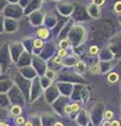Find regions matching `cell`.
I'll return each instance as SVG.
<instances>
[{"label": "cell", "instance_id": "obj_3", "mask_svg": "<svg viewBox=\"0 0 121 126\" xmlns=\"http://www.w3.org/2000/svg\"><path fill=\"white\" fill-rule=\"evenodd\" d=\"M37 34H38V36L42 38V39H46L49 37V31L46 30V29H40V30H38L37 32Z\"/></svg>", "mask_w": 121, "mask_h": 126}, {"label": "cell", "instance_id": "obj_14", "mask_svg": "<svg viewBox=\"0 0 121 126\" xmlns=\"http://www.w3.org/2000/svg\"><path fill=\"white\" fill-rule=\"evenodd\" d=\"M46 77L54 78V77H55V73H54L53 70H46Z\"/></svg>", "mask_w": 121, "mask_h": 126}, {"label": "cell", "instance_id": "obj_13", "mask_svg": "<svg viewBox=\"0 0 121 126\" xmlns=\"http://www.w3.org/2000/svg\"><path fill=\"white\" fill-rule=\"evenodd\" d=\"M93 3L95 5H97V6H100V5H102L104 3V0H93Z\"/></svg>", "mask_w": 121, "mask_h": 126}, {"label": "cell", "instance_id": "obj_19", "mask_svg": "<svg viewBox=\"0 0 121 126\" xmlns=\"http://www.w3.org/2000/svg\"><path fill=\"white\" fill-rule=\"evenodd\" d=\"M0 126H10V125L5 123V122H0Z\"/></svg>", "mask_w": 121, "mask_h": 126}, {"label": "cell", "instance_id": "obj_15", "mask_svg": "<svg viewBox=\"0 0 121 126\" xmlns=\"http://www.w3.org/2000/svg\"><path fill=\"white\" fill-rule=\"evenodd\" d=\"M64 111L66 113H69V112H72V109H71V105H66L65 107H64Z\"/></svg>", "mask_w": 121, "mask_h": 126}, {"label": "cell", "instance_id": "obj_4", "mask_svg": "<svg viewBox=\"0 0 121 126\" xmlns=\"http://www.w3.org/2000/svg\"><path fill=\"white\" fill-rule=\"evenodd\" d=\"M91 73L92 74H99L100 73V65L99 64H95L91 67Z\"/></svg>", "mask_w": 121, "mask_h": 126}, {"label": "cell", "instance_id": "obj_16", "mask_svg": "<svg viewBox=\"0 0 121 126\" xmlns=\"http://www.w3.org/2000/svg\"><path fill=\"white\" fill-rule=\"evenodd\" d=\"M111 126H120V122L117 120L113 121V122H111Z\"/></svg>", "mask_w": 121, "mask_h": 126}, {"label": "cell", "instance_id": "obj_9", "mask_svg": "<svg viewBox=\"0 0 121 126\" xmlns=\"http://www.w3.org/2000/svg\"><path fill=\"white\" fill-rule=\"evenodd\" d=\"M71 109H72V111H78L80 109V105L78 103H73L71 105Z\"/></svg>", "mask_w": 121, "mask_h": 126}, {"label": "cell", "instance_id": "obj_8", "mask_svg": "<svg viewBox=\"0 0 121 126\" xmlns=\"http://www.w3.org/2000/svg\"><path fill=\"white\" fill-rule=\"evenodd\" d=\"M43 45V43H42L41 39H36V40L34 41V46L36 47V48H39V47H41Z\"/></svg>", "mask_w": 121, "mask_h": 126}, {"label": "cell", "instance_id": "obj_6", "mask_svg": "<svg viewBox=\"0 0 121 126\" xmlns=\"http://www.w3.org/2000/svg\"><path fill=\"white\" fill-rule=\"evenodd\" d=\"M114 10L117 14H121V1H118L114 6Z\"/></svg>", "mask_w": 121, "mask_h": 126}, {"label": "cell", "instance_id": "obj_21", "mask_svg": "<svg viewBox=\"0 0 121 126\" xmlns=\"http://www.w3.org/2000/svg\"><path fill=\"white\" fill-rule=\"evenodd\" d=\"M54 126H63V124L60 123V122H57V123H56L55 125H54Z\"/></svg>", "mask_w": 121, "mask_h": 126}, {"label": "cell", "instance_id": "obj_18", "mask_svg": "<svg viewBox=\"0 0 121 126\" xmlns=\"http://www.w3.org/2000/svg\"><path fill=\"white\" fill-rule=\"evenodd\" d=\"M102 126H111V122H108V121H105V122H103Z\"/></svg>", "mask_w": 121, "mask_h": 126}, {"label": "cell", "instance_id": "obj_20", "mask_svg": "<svg viewBox=\"0 0 121 126\" xmlns=\"http://www.w3.org/2000/svg\"><path fill=\"white\" fill-rule=\"evenodd\" d=\"M25 126H34V125H33L32 122H26V123H25Z\"/></svg>", "mask_w": 121, "mask_h": 126}, {"label": "cell", "instance_id": "obj_7", "mask_svg": "<svg viewBox=\"0 0 121 126\" xmlns=\"http://www.w3.org/2000/svg\"><path fill=\"white\" fill-rule=\"evenodd\" d=\"M98 50H99V48L96 45L89 47V54H91V55H96L97 53H98Z\"/></svg>", "mask_w": 121, "mask_h": 126}, {"label": "cell", "instance_id": "obj_11", "mask_svg": "<svg viewBox=\"0 0 121 126\" xmlns=\"http://www.w3.org/2000/svg\"><path fill=\"white\" fill-rule=\"evenodd\" d=\"M59 45H60L61 48H64L65 46L69 45V40H62V41L59 43Z\"/></svg>", "mask_w": 121, "mask_h": 126}, {"label": "cell", "instance_id": "obj_2", "mask_svg": "<svg viewBox=\"0 0 121 126\" xmlns=\"http://www.w3.org/2000/svg\"><path fill=\"white\" fill-rule=\"evenodd\" d=\"M118 79H119V76H118V74H116V73H111L107 76V80L110 83H116V82L118 81Z\"/></svg>", "mask_w": 121, "mask_h": 126}, {"label": "cell", "instance_id": "obj_12", "mask_svg": "<svg viewBox=\"0 0 121 126\" xmlns=\"http://www.w3.org/2000/svg\"><path fill=\"white\" fill-rule=\"evenodd\" d=\"M65 55H66V49H64V48H60V49H59V52H58V57L62 58V57H64Z\"/></svg>", "mask_w": 121, "mask_h": 126}, {"label": "cell", "instance_id": "obj_1", "mask_svg": "<svg viewBox=\"0 0 121 126\" xmlns=\"http://www.w3.org/2000/svg\"><path fill=\"white\" fill-rule=\"evenodd\" d=\"M11 113H12V116H15V117H19V115L21 113V107L20 106H18V105H15L12 107L11 109Z\"/></svg>", "mask_w": 121, "mask_h": 126}, {"label": "cell", "instance_id": "obj_5", "mask_svg": "<svg viewBox=\"0 0 121 126\" xmlns=\"http://www.w3.org/2000/svg\"><path fill=\"white\" fill-rule=\"evenodd\" d=\"M113 116H114V113H113L112 110H106V111H105V113H104V118L106 119V121L111 120L112 118H113Z\"/></svg>", "mask_w": 121, "mask_h": 126}, {"label": "cell", "instance_id": "obj_17", "mask_svg": "<svg viewBox=\"0 0 121 126\" xmlns=\"http://www.w3.org/2000/svg\"><path fill=\"white\" fill-rule=\"evenodd\" d=\"M55 63H57V64L61 63V58H60V57H57V58L55 59Z\"/></svg>", "mask_w": 121, "mask_h": 126}, {"label": "cell", "instance_id": "obj_10", "mask_svg": "<svg viewBox=\"0 0 121 126\" xmlns=\"http://www.w3.org/2000/svg\"><path fill=\"white\" fill-rule=\"evenodd\" d=\"M24 118L23 117H17L16 118V124L17 125H22V124H24Z\"/></svg>", "mask_w": 121, "mask_h": 126}]
</instances>
